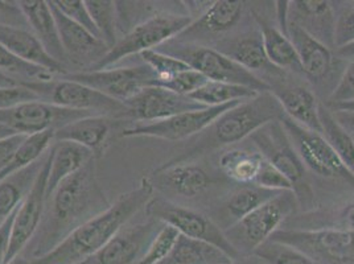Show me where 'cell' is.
I'll use <instances>...</instances> for the list:
<instances>
[{
    "label": "cell",
    "instance_id": "d6a6232c",
    "mask_svg": "<svg viewBox=\"0 0 354 264\" xmlns=\"http://www.w3.org/2000/svg\"><path fill=\"white\" fill-rule=\"evenodd\" d=\"M319 119L322 124V133L333 148L336 155L345 168L354 176V138L345 131L332 115L330 109H328L324 103L320 102L319 106Z\"/></svg>",
    "mask_w": 354,
    "mask_h": 264
},
{
    "label": "cell",
    "instance_id": "8992f818",
    "mask_svg": "<svg viewBox=\"0 0 354 264\" xmlns=\"http://www.w3.org/2000/svg\"><path fill=\"white\" fill-rule=\"evenodd\" d=\"M193 21L194 20L191 16L178 14H156L149 16L127 33H124V36L119 39L117 45L107 52L104 59L88 70L109 69L119 61L130 56L158 49L167 41L176 39Z\"/></svg>",
    "mask_w": 354,
    "mask_h": 264
},
{
    "label": "cell",
    "instance_id": "ee69618b",
    "mask_svg": "<svg viewBox=\"0 0 354 264\" xmlns=\"http://www.w3.org/2000/svg\"><path fill=\"white\" fill-rule=\"evenodd\" d=\"M207 79L205 75H203L192 68L188 70H184L181 73L174 75L168 82H165L160 88H168L174 93L181 94V95H191L196 90L204 86Z\"/></svg>",
    "mask_w": 354,
    "mask_h": 264
},
{
    "label": "cell",
    "instance_id": "816d5d0a",
    "mask_svg": "<svg viewBox=\"0 0 354 264\" xmlns=\"http://www.w3.org/2000/svg\"><path fill=\"white\" fill-rule=\"evenodd\" d=\"M15 211L4 220L0 225V264H4L6 262V256H7V251H8V243H10V236H11V230H12V225L15 220Z\"/></svg>",
    "mask_w": 354,
    "mask_h": 264
},
{
    "label": "cell",
    "instance_id": "7c38bea8",
    "mask_svg": "<svg viewBox=\"0 0 354 264\" xmlns=\"http://www.w3.org/2000/svg\"><path fill=\"white\" fill-rule=\"evenodd\" d=\"M64 77L123 103L133 98L143 88L153 86L156 82V75L146 64L117 69L85 70L65 74Z\"/></svg>",
    "mask_w": 354,
    "mask_h": 264
},
{
    "label": "cell",
    "instance_id": "6f0895ef",
    "mask_svg": "<svg viewBox=\"0 0 354 264\" xmlns=\"http://www.w3.org/2000/svg\"><path fill=\"white\" fill-rule=\"evenodd\" d=\"M229 264H266L262 262L259 258H257L255 255H250V256H242L239 259H236L234 262Z\"/></svg>",
    "mask_w": 354,
    "mask_h": 264
},
{
    "label": "cell",
    "instance_id": "8fae6325",
    "mask_svg": "<svg viewBox=\"0 0 354 264\" xmlns=\"http://www.w3.org/2000/svg\"><path fill=\"white\" fill-rule=\"evenodd\" d=\"M97 114L59 107L44 101L26 102L0 111V123L8 126L20 135H36L43 132H56L69 123Z\"/></svg>",
    "mask_w": 354,
    "mask_h": 264
},
{
    "label": "cell",
    "instance_id": "9f6ffc18",
    "mask_svg": "<svg viewBox=\"0 0 354 264\" xmlns=\"http://www.w3.org/2000/svg\"><path fill=\"white\" fill-rule=\"evenodd\" d=\"M325 106L330 110H344V111H354V101L341 103H325Z\"/></svg>",
    "mask_w": 354,
    "mask_h": 264
},
{
    "label": "cell",
    "instance_id": "7a4b0ae2",
    "mask_svg": "<svg viewBox=\"0 0 354 264\" xmlns=\"http://www.w3.org/2000/svg\"><path fill=\"white\" fill-rule=\"evenodd\" d=\"M153 191L152 182L145 177L138 188L122 194L104 213L75 229L56 249L32 259L30 264H78L86 261L147 206Z\"/></svg>",
    "mask_w": 354,
    "mask_h": 264
},
{
    "label": "cell",
    "instance_id": "52a82bcc",
    "mask_svg": "<svg viewBox=\"0 0 354 264\" xmlns=\"http://www.w3.org/2000/svg\"><path fill=\"white\" fill-rule=\"evenodd\" d=\"M23 86L32 90L41 101L53 103L59 107L88 111L97 115L113 117L122 120L127 107L123 102L106 97L102 93L57 75L49 81L21 82Z\"/></svg>",
    "mask_w": 354,
    "mask_h": 264
},
{
    "label": "cell",
    "instance_id": "bcb514c9",
    "mask_svg": "<svg viewBox=\"0 0 354 264\" xmlns=\"http://www.w3.org/2000/svg\"><path fill=\"white\" fill-rule=\"evenodd\" d=\"M352 43H354V7H349L336 16L335 50Z\"/></svg>",
    "mask_w": 354,
    "mask_h": 264
},
{
    "label": "cell",
    "instance_id": "e0dca14e",
    "mask_svg": "<svg viewBox=\"0 0 354 264\" xmlns=\"http://www.w3.org/2000/svg\"><path fill=\"white\" fill-rule=\"evenodd\" d=\"M49 160H50V148L43 169L40 171L32 189L17 207L15 220L11 230L8 251L4 264L10 263L16 256H19L24 249L30 243L36 234L40 222L44 214L45 202H46V178L49 172Z\"/></svg>",
    "mask_w": 354,
    "mask_h": 264
},
{
    "label": "cell",
    "instance_id": "f6af8a7d",
    "mask_svg": "<svg viewBox=\"0 0 354 264\" xmlns=\"http://www.w3.org/2000/svg\"><path fill=\"white\" fill-rule=\"evenodd\" d=\"M254 185L271 191H294V185L291 184V181L266 159L262 162L261 171L254 181Z\"/></svg>",
    "mask_w": 354,
    "mask_h": 264
},
{
    "label": "cell",
    "instance_id": "f35d334b",
    "mask_svg": "<svg viewBox=\"0 0 354 264\" xmlns=\"http://www.w3.org/2000/svg\"><path fill=\"white\" fill-rule=\"evenodd\" d=\"M306 220V226H310L308 229H335L346 233L354 234V202L346 204L336 209L335 211H323V213H313Z\"/></svg>",
    "mask_w": 354,
    "mask_h": 264
},
{
    "label": "cell",
    "instance_id": "484cf974",
    "mask_svg": "<svg viewBox=\"0 0 354 264\" xmlns=\"http://www.w3.org/2000/svg\"><path fill=\"white\" fill-rule=\"evenodd\" d=\"M271 93L281 102L283 113L291 117L300 126L322 133V124L319 119L317 97L310 88L299 85H284L271 88Z\"/></svg>",
    "mask_w": 354,
    "mask_h": 264
},
{
    "label": "cell",
    "instance_id": "ba28073f",
    "mask_svg": "<svg viewBox=\"0 0 354 264\" xmlns=\"http://www.w3.org/2000/svg\"><path fill=\"white\" fill-rule=\"evenodd\" d=\"M145 211L147 217L171 225L180 235L216 246L233 261L242 258L229 243L221 227L198 211L156 197H152V200L145 207Z\"/></svg>",
    "mask_w": 354,
    "mask_h": 264
},
{
    "label": "cell",
    "instance_id": "4316f807",
    "mask_svg": "<svg viewBox=\"0 0 354 264\" xmlns=\"http://www.w3.org/2000/svg\"><path fill=\"white\" fill-rule=\"evenodd\" d=\"M93 159L95 158L88 148L72 142H53L46 178V198L59 188L62 181L73 176Z\"/></svg>",
    "mask_w": 354,
    "mask_h": 264
},
{
    "label": "cell",
    "instance_id": "db71d44e",
    "mask_svg": "<svg viewBox=\"0 0 354 264\" xmlns=\"http://www.w3.org/2000/svg\"><path fill=\"white\" fill-rule=\"evenodd\" d=\"M335 57H337L339 59H345L348 62L354 61V43L336 49L335 50Z\"/></svg>",
    "mask_w": 354,
    "mask_h": 264
},
{
    "label": "cell",
    "instance_id": "60d3db41",
    "mask_svg": "<svg viewBox=\"0 0 354 264\" xmlns=\"http://www.w3.org/2000/svg\"><path fill=\"white\" fill-rule=\"evenodd\" d=\"M139 56L156 75V82L153 86H162L174 75L191 69V66H188L184 61L176 59L174 56L165 55L156 49L146 50V52L140 53Z\"/></svg>",
    "mask_w": 354,
    "mask_h": 264
},
{
    "label": "cell",
    "instance_id": "ab89813d",
    "mask_svg": "<svg viewBox=\"0 0 354 264\" xmlns=\"http://www.w3.org/2000/svg\"><path fill=\"white\" fill-rule=\"evenodd\" d=\"M266 264H317L295 247L268 239L252 254Z\"/></svg>",
    "mask_w": 354,
    "mask_h": 264
},
{
    "label": "cell",
    "instance_id": "11a10c76",
    "mask_svg": "<svg viewBox=\"0 0 354 264\" xmlns=\"http://www.w3.org/2000/svg\"><path fill=\"white\" fill-rule=\"evenodd\" d=\"M17 85H20V82H17L15 78H12L8 74L0 70V88H14Z\"/></svg>",
    "mask_w": 354,
    "mask_h": 264
},
{
    "label": "cell",
    "instance_id": "d4e9b609",
    "mask_svg": "<svg viewBox=\"0 0 354 264\" xmlns=\"http://www.w3.org/2000/svg\"><path fill=\"white\" fill-rule=\"evenodd\" d=\"M0 44L19 59L44 68L55 75L68 74L66 68L46 53L44 46L28 28L0 26Z\"/></svg>",
    "mask_w": 354,
    "mask_h": 264
},
{
    "label": "cell",
    "instance_id": "1f68e13d",
    "mask_svg": "<svg viewBox=\"0 0 354 264\" xmlns=\"http://www.w3.org/2000/svg\"><path fill=\"white\" fill-rule=\"evenodd\" d=\"M265 158L249 148H233L220 158V168L223 175L243 185L254 184Z\"/></svg>",
    "mask_w": 354,
    "mask_h": 264
},
{
    "label": "cell",
    "instance_id": "e575fe53",
    "mask_svg": "<svg viewBox=\"0 0 354 264\" xmlns=\"http://www.w3.org/2000/svg\"><path fill=\"white\" fill-rule=\"evenodd\" d=\"M259 94L261 93H257L255 90L245 86L207 81L204 86L196 90L188 97L197 102L205 104L207 107H217L227 103L245 102L255 98Z\"/></svg>",
    "mask_w": 354,
    "mask_h": 264
},
{
    "label": "cell",
    "instance_id": "2e32d148",
    "mask_svg": "<svg viewBox=\"0 0 354 264\" xmlns=\"http://www.w3.org/2000/svg\"><path fill=\"white\" fill-rule=\"evenodd\" d=\"M124 104L127 111L123 119L136 123H153L177 114L207 109L205 104L194 101L188 95H181L160 86L143 88Z\"/></svg>",
    "mask_w": 354,
    "mask_h": 264
},
{
    "label": "cell",
    "instance_id": "7dc6e473",
    "mask_svg": "<svg viewBox=\"0 0 354 264\" xmlns=\"http://www.w3.org/2000/svg\"><path fill=\"white\" fill-rule=\"evenodd\" d=\"M41 101L32 90L21 84L14 88H0V111L16 107L21 103Z\"/></svg>",
    "mask_w": 354,
    "mask_h": 264
},
{
    "label": "cell",
    "instance_id": "681fc988",
    "mask_svg": "<svg viewBox=\"0 0 354 264\" xmlns=\"http://www.w3.org/2000/svg\"><path fill=\"white\" fill-rule=\"evenodd\" d=\"M0 26L28 28V21L17 1L0 0Z\"/></svg>",
    "mask_w": 354,
    "mask_h": 264
},
{
    "label": "cell",
    "instance_id": "94428289",
    "mask_svg": "<svg viewBox=\"0 0 354 264\" xmlns=\"http://www.w3.org/2000/svg\"><path fill=\"white\" fill-rule=\"evenodd\" d=\"M352 136H353V135H352ZM353 138H354V136H353Z\"/></svg>",
    "mask_w": 354,
    "mask_h": 264
},
{
    "label": "cell",
    "instance_id": "f1b7e54d",
    "mask_svg": "<svg viewBox=\"0 0 354 264\" xmlns=\"http://www.w3.org/2000/svg\"><path fill=\"white\" fill-rule=\"evenodd\" d=\"M254 17L262 35L263 48L268 61L281 72L290 70L294 73H303L300 59L291 40L279 28L268 24L259 14L254 12Z\"/></svg>",
    "mask_w": 354,
    "mask_h": 264
},
{
    "label": "cell",
    "instance_id": "5bb4252c",
    "mask_svg": "<svg viewBox=\"0 0 354 264\" xmlns=\"http://www.w3.org/2000/svg\"><path fill=\"white\" fill-rule=\"evenodd\" d=\"M162 220L148 217L126 223L102 249L78 264H136L162 227Z\"/></svg>",
    "mask_w": 354,
    "mask_h": 264
},
{
    "label": "cell",
    "instance_id": "b9f144b4",
    "mask_svg": "<svg viewBox=\"0 0 354 264\" xmlns=\"http://www.w3.org/2000/svg\"><path fill=\"white\" fill-rule=\"evenodd\" d=\"M180 233L171 225L164 223L159 233L153 238L151 245L148 246L145 255L139 259L136 264H160L165 261L172 249H175Z\"/></svg>",
    "mask_w": 354,
    "mask_h": 264
},
{
    "label": "cell",
    "instance_id": "7402d4cb",
    "mask_svg": "<svg viewBox=\"0 0 354 264\" xmlns=\"http://www.w3.org/2000/svg\"><path fill=\"white\" fill-rule=\"evenodd\" d=\"M284 35L294 45L303 68V73L308 78L312 81H322L330 73L336 57L329 48L313 39L291 20H287Z\"/></svg>",
    "mask_w": 354,
    "mask_h": 264
},
{
    "label": "cell",
    "instance_id": "4fadbf2b",
    "mask_svg": "<svg viewBox=\"0 0 354 264\" xmlns=\"http://www.w3.org/2000/svg\"><path fill=\"white\" fill-rule=\"evenodd\" d=\"M239 103L242 102H232L217 107H207L204 110L188 111L153 123H136L131 127L123 129L120 136H147L168 142L185 140L200 132L205 131L217 117H221L223 113L236 107Z\"/></svg>",
    "mask_w": 354,
    "mask_h": 264
},
{
    "label": "cell",
    "instance_id": "7bdbcfd3",
    "mask_svg": "<svg viewBox=\"0 0 354 264\" xmlns=\"http://www.w3.org/2000/svg\"><path fill=\"white\" fill-rule=\"evenodd\" d=\"M53 3L68 19H71L75 24L88 30L91 35L101 40L100 32L97 30L84 0H53Z\"/></svg>",
    "mask_w": 354,
    "mask_h": 264
},
{
    "label": "cell",
    "instance_id": "3957f363",
    "mask_svg": "<svg viewBox=\"0 0 354 264\" xmlns=\"http://www.w3.org/2000/svg\"><path fill=\"white\" fill-rule=\"evenodd\" d=\"M281 114L283 109L278 98L271 91L261 93L217 117L205 130L203 147H221L238 143L267 123L278 120Z\"/></svg>",
    "mask_w": 354,
    "mask_h": 264
},
{
    "label": "cell",
    "instance_id": "5b68a950",
    "mask_svg": "<svg viewBox=\"0 0 354 264\" xmlns=\"http://www.w3.org/2000/svg\"><path fill=\"white\" fill-rule=\"evenodd\" d=\"M299 201L295 191H284L223 230L239 256H250L267 242L279 226L295 213Z\"/></svg>",
    "mask_w": 354,
    "mask_h": 264
},
{
    "label": "cell",
    "instance_id": "f5cc1de1",
    "mask_svg": "<svg viewBox=\"0 0 354 264\" xmlns=\"http://www.w3.org/2000/svg\"><path fill=\"white\" fill-rule=\"evenodd\" d=\"M330 111L339 126L354 136V111H344V110H330Z\"/></svg>",
    "mask_w": 354,
    "mask_h": 264
},
{
    "label": "cell",
    "instance_id": "ac0fdd59",
    "mask_svg": "<svg viewBox=\"0 0 354 264\" xmlns=\"http://www.w3.org/2000/svg\"><path fill=\"white\" fill-rule=\"evenodd\" d=\"M55 16L57 28H59V40L66 55L68 61L77 66L93 68L101 59H104L110 50L104 41L97 39L88 30L80 27L71 19L64 15L53 1H48Z\"/></svg>",
    "mask_w": 354,
    "mask_h": 264
},
{
    "label": "cell",
    "instance_id": "277c9868",
    "mask_svg": "<svg viewBox=\"0 0 354 264\" xmlns=\"http://www.w3.org/2000/svg\"><path fill=\"white\" fill-rule=\"evenodd\" d=\"M156 50L184 61L193 70L205 75L209 81L239 85L252 88L257 93L271 91L268 82L263 81L257 74L251 73L216 48L184 43L172 39L159 46Z\"/></svg>",
    "mask_w": 354,
    "mask_h": 264
},
{
    "label": "cell",
    "instance_id": "836d02e7",
    "mask_svg": "<svg viewBox=\"0 0 354 264\" xmlns=\"http://www.w3.org/2000/svg\"><path fill=\"white\" fill-rule=\"evenodd\" d=\"M55 142V132L48 131L27 136L26 140L16 149L12 159L6 165V168L0 172V182L12 176L17 172L26 169L30 164L40 160L45 153L52 147Z\"/></svg>",
    "mask_w": 354,
    "mask_h": 264
},
{
    "label": "cell",
    "instance_id": "f546056e",
    "mask_svg": "<svg viewBox=\"0 0 354 264\" xmlns=\"http://www.w3.org/2000/svg\"><path fill=\"white\" fill-rule=\"evenodd\" d=\"M48 153L49 151L40 160L30 164L26 169L4 178L0 182V225L15 211L27 197L44 167Z\"/></svg>",
    "mask_w": 354,
    "mask_h": 264
},
{
    "label": "cell",
    "instance_id": "74e56055",
    "mask_svg": "<svg viewBox=\"0 0 354 264\" xmlns=\"http://www.w3.org/2000/svg\"><path fill=\"white\" fill-rule=\"evenodd\" d=\"M0 70L15 78L17 82H33V81H49L55 78V74L48 72L44 68L36 66L24 59H19L6 46L0 44Z\"/></svg>",
    "mask_w": 354,
    "mask_h": 264
},
{
    "label": "cell",
    "instance_id": "6da1fadb",
    "mask_svg": "<svg viewBox=\"0 0 354 264\" xmlns=\"http://www.w3.org/2000/svg\"><path fill=\"white\" fill-rule=\"evenodd\" d=\"M95 162L97 159H93L68 177L46 198L40 226L30 241V259L56 249L75 229L111 206L98 182Z\"/></svg>",
    "mask_w": 354,
    "mask_h": 264
},
{
    "label": "cell",
    "instance_id": "4dcf8cb0",
    "mask_svg": "<svg viewBox=\"0 0 354 264\" xmlns=\"http://www.w3.org/2000/svg\"><path fill=\"white\" fill-rule=\"evenodd\" d=\"M232 262L234 261L216 246L180 235L175 249L160 264H229Z\"/></svg>",
    "mask_w": 354,
    "mask_h": 264
},
{
    "label": "cell",
    "instance_id": "9a60e30c",
    "mask_svg": "<svg viewBox=\"0 0 354 264\" xmlns=\"http://www.w3.org/2000/svg\"><path fill=\"white\" fill-rule=\"evenodd\" d=\"M257 151L271 162L278 171H281L294 185L295 194L304 188L306 165L296 153L295 148L290 142L287 133L281 126V120H274L252 132L250 136Z\"/></svg>",
    "mask_w": 354,
    "mask_h": 264
},
{
    "label": "cell",
    "instance_id": "ffe728a7",
    "mask_svg": "<svg viewBox=\"0 0 354 264\" xmlns=\"http://www.w3.org/2000/svg\"><path fill=\"white\" fill-rule=\"evenodd\" d=\"M148 178L155 189L185 198H194L203 194L210 185V176L207 171L191 162H169Z\"/></svg>",
    "mask_w": 354,
    "mask_h": 264
},
{
    "label": "cell",
    "instance_id": "83f0119b",
    "mask_svg": "<svg viewBox=\"0 0 354 264\" xmlns=\"http://www.w3.org/2000/svg\"><path fill=\"white\" fill-rule=\"evenodd\" d=\"M216 49L226 55L227 57L234 59L251 73L255 74V72L262 70L272 73L281 72L267 59L261 30H252L236 37L234 40L221 43Z\"/></svg>",
    "mask_w": 354,
    "mask_h": 264
},
{
    "label": "cell",
    "instance_id": "8d00e7d4",
    "mask_svg": "<svg viewBox=\"0 0 354 264\" xmlns=\"http://www.w3.org/2000/svg\"><path fill=\"white\" fill-rule=\"evenodd\" d=\"M90 16L100 32L101 40L109 49L114 48L119 41L117 4L110 0H86Z\"/></svg>",
    "mask_w": 354,
    "mask_h": 264
},
{
    "label": "cell",
    "instance_id": "44dd1931",
    "mask_svg": "<svg viewBox=\"0 0 354 264\" xmlns=\"http://www.w3.org/2000/svg\"><path fill=\"white\" fill-rule=\"evenodd\" d=\"M243 10L245 3L241 0L212 1L207 11L197 17L183 33H180L176 40L193 43L203 36H214L227 32L239 23Z\"/></svg>",
    "mask_w": 354,
    "mask_h": 264
},
{
    "label": "cell",
    "instance_id": "9c48e42d",
    "mask_svg": "<svg viewBox=\"0 0 354 264\" xmlns=\"http://www.w3.org/2000/svg\"><path fill=\"white\" fill-rule=\"evenodd\" d=\"M281 126L287 133L290 142L295 148L296 153L300 160L319 176L330 180H339L351 187H354V176L345 168L339 156L329 146L323 133L312 131L291 117H287L284 113L279 117Z\"/></svg>",
    "mask_w": 354,
    "mask_h": 264
},
{
    "label": "cell",
    "instance_id": "30bf717a",
    "mask_svg": "<svg viewBox=\"0 0 354 264\" xmlns=\"http://www.w3.org/2000/svg\"><path fill=\"white\" fill-rule=\"evenodd\" d=\"M270 239L295 247L317 264H348L354 259V234L341 230L279 229Z\"/></svg>",
    "mask_w": 354,
    "mask_h": 264
},
{
    "label": "cell",
    "instance_id": "603a6c76",
    "mask_svg": "<svg viewBox=\"0 0 354 264\" xmlns=\"http://www.w3.org/2000/svg\"><path fill=\"white\" fill-rule=\"evenodd\" d=\"M113 119L104 115L82 117L55 132V142H72L88 148L95 159L104 156L113 131Z\"/></svg>",
    "mask_w": 354,
    "mask_h": 264
},
{
    "label": "cell",
    "instance_id": "680465c9",
    "mask_svg": "<svg viewBox=\"0 0 354 264\" xmlns=\"http://www.w3.org/2000/svg\"><path fill=\"white\" fill-rule=\"evenodd\" d=\"M14 135H17V132L14 131L12 129H10L8 126L0 123V142L4 140V139H7V138H11V136H14Z\"/></svg>",
    "mask_w": 354,
    "mask_h": 264
},
{
    "label": "cell",
    "instance_id": "f907efd6",
    "mask_svg": "<svg viewBox=\"0 0 354 264\" xmlns=\"http://www.w3.org/2000/svg\"><path fill=\"white\" fill-rule=\"evenodd\" d=\"M26 135H14L0 142V172L6 168V165L12 159L16 149L26 140Z\"/></svg>",
    "mask_w": 354,
    "mask_h": 264
},
{
    "label": "cell",
    "instance_id": "c3c4849f",
    "mask_svg": "<svg viewBox=\"0 0 354 264\" xmlns=\"http://www.w3.org/2000/svg\"><path fill=\"white\" fill-rule=\"evenodd\" d=\"M354 101V61L349 62L339 78V84L333 88L329 103L349 102Z\"/></svg>",
    "mask_w": 354,
    "mask_h": 264
},
{
    "label": "cell",
    "instance_id": "91938a15",
    "mask_svg": "<svg viewBox=\"0 0 354 264\" xmlns=\"http://www.w3.org/2000/svg\"><path fill=\"white\" fill-rule=\"evenodd\" d=\"M30 261L32 259H28V258H24V256H16L15 259H12L10 263L7 264H30Z\"/></svg>",
    "mask_w": 354,
    "mask_h": 264
},
{
    "label": "cell",
    "instance_id": "d6986e66",
    "mask_svg": "<svg viewBox=\"0 0 354 264\" xmlns=\"http://www.w3.org/2000/svg\"><path fill=\"white\" fill-rule=\"evenodd\" d=\"M288 20L296 23L313 39L330 50L335 49L336 15L333 7L325 0L288 1Z\"/></svg>",
    "mask_w": 354,
    "mask_h": 264
},
{
    "label": "cell",
    "instance_id": "cb8c5ba5",
    "mask_svg": "<svg viewBox=\"0 0 354 264\" xmlns=\"http://www.w3.org/2000/svg\"><path fill=\"white\" fill-rule=\"evenodd\" d=\"M26 16L32 33L44 46L46 53L61 65L66 68V55L59 40V28L49 7V3L44 0H21L17 1Z\"/></svg>",
    "mask_w": 354,
    "mask_h": 264
},
{
    "label": "cell",
    "instance_id": "d590c367",
    "mask_svg": "<svg viewBox=\"0 0 354 264\" xmlns=\"http://www.w3.org/2000/svg\"><path fill=\"white\" fill-rule=\"evenodd\" d=\"M279 193L281 191H271V189H266L251 184L233 193L232 197L227 200L225 207L227 214L232 216L233 223H236L243 217H246L248 214H250L251 211H254L255 209L261 207L267 201L277 197Z\"/></svg>",
    "mask_w": 354,
    "mask_h": 264
}]
</instances>
